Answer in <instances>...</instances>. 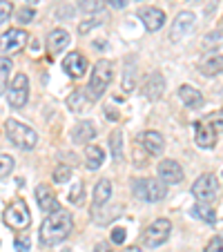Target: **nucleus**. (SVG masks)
Masks as SVG:
<instances>
[{
  "label": "nucleus",
  "mask_w": 223,
  "mask_h": 252,
  "mask_svg": "<svg viewBox=\"0 0 223 252\" xmlns=\"http://www.w3.org/2000/svg\"><path fill=\"white\" fill-rule=\"evenodd\" d=\"M112 199V181L109 179H100L94 188V201H92V214H96L100 208L109 203Z\"/></svg>",
  "instance_id": "nucleus-15"
},
{
  "label": "nucleus",
  "mask_w": 223,
  "mask_h": 252,
  "mask_svg": "<svg viewBox=\"0 0 223 252\" xmlns=\"http://www.w3.org/2000/svg\"><path fill=\"white\" fill-rule=\"evenodd\" d=\"M165 92V78L161 74H150L143 83V94H145L147 100H159Z\"/></svg>",
  "instance_id": "nucleus-18"
},
{
  "label": "nucleus",
  "mask_w": 223,
  "mask_h": 252,
  "mask_svg": "<svg viewBox=\"0 0 223 252\" xmlns=\"http://www.w3.org/2000/svg\"><path fill=\"white\" fill-rule=\"evenodd\" d=\"M96 136V127L92 121H81V123L74 125V129H71V141L74 143H90L92 138Z\"/></svg>",
  "instance_id": "nucleus-19"
},
{
  "label": "nucleus",
  "mask_w": 223,
  "mask_h": 252,
  "mask_svg": "<svg viewBox=\"0 0 223 252\" xmlns=\"http://www.w3.org/2000/svg\"><path fill=\"white\" fill-rule=\"evenodd\" d=\"M32 20H33V9L32 7H23V9L18 11V23L27 25V23H32Z\"/></svg>",
  "instance_id": "nucleus-36"
},
{
  "label": "nucleus",
  "mask_w": 223,
  "mask_h": 252,
  "mask_svg": "<svg viewBox=\"0 0 223 252\" xmlns=\"http://www.w3.org/2000/svg\"><path fill=\"white\" fill-rule=\"evenodd\" d=\"M208 123L214 127V132H217V129H223V110L219 112V114H210Z\"/></svg>",
  "instance_id": "nucleus-38"
},
{
  "label": "nucleus",
  "mask_w": 223,
  "mask_h": 252,
  "mask_svg": "<svg viewBox=\"0 0 223 252\" xmlns=\"http://www.w3.org/2000/svg\"><path fill=\"white\" fill-rule=\"evenodd\" d=\"M87 94L83 90H74L69 96H67V107H69V112H74V114H78V112H85L87 110Z\"/></svg>",
  "instance_id": "nucleus-24"
},
{
  "label": "nucleus",
  "mask_w": 223,
  "mask_h": 252,
  "mask_svg": "<svg viewBox=\"0 0 223 252\" xmlns=\"http://www.w3.org/2000/svg\"><path fill=\"white\" fill-rule=\"evenodd\" d=\"M179 98L183 100L188 107H201L203 105V94H201L196 87H192V85H181L179 87Z\"/></svg>",
  "instance_id": "nucleus-21"
},
{
  "label": "nucleus",
  "mask_w": 223,
  "mask_h": 252,
  "mask_svg": "<svg viewBox=\"0 0 223 252\" xmlns=\"http://www.w3.org/2000/svg\"><path fill=\"white\" fill-rule=\"evenodd\" d=\"M132 90H134V65L132 61H127L125 63V74H123V92L129 94Z\"/></svg>",
  "instance_id": "nucleus-29"
},
{
  "label": "nucleus",
  "mask_w": 223,
  "mask_h": 252,
  "mask_svg": "<svg viewBox=\"0 0 223 252\" xmlns=\"http://www.w3.org/2000/svg\"><path fill=\"white\" fill-rule=\"evenodd\" d=\"M194 138H196V145L203 150H212L214 143H217V132L214 127L208 123V121H196L194 123Z\"/></svg>",
  "instance_id": "nucleus-13"
},
{
  "label": "nucleus",
  "mask_w": 223,
  "mask_h": 252,
  "mask_svg": "<svg viewBox=\"0 0 223 252\" xmlns=\"http://www.w3.org/2000/svg\"><path fill=\"white\" fill-rule=\"evenodd\" d=\"M11 61L5 56H0V94H5L7 85H9V74H11Z\"/></svg>",
  "instance_id": "nucleus-27"
},
{
  "label": "nucleus",
  "mask_w": 223,
  "mask_h": 252,
  "mask_svg": "<svg viewBox=\"0 0 223 252\" xmlns=\"http://www.w3.org/2000/svg\"><path fill=\"white\" fill-rule=\"evenodd\" d=\"M14 246H16V252H29V248H32V241H29V237H18Z\"/></svg>",
  "instance_id": "nucleus-37"
},
{
  "label": "nucleus",
  "mask_w": 223,
  "mask_h": 252,
  "mask_svg": "<svg viewBox=\"0 0 223 252\" xmlns=\"http://www.w3.org/2000/svg\"><path fill=\"white\" fill-rule=\"evenodd\" d=\"M107 2H109V5H112V7H114V9H123V7L127 5L125 0H107Z\"/></svg>",
  "instance_id": "nucleus-42"
},
{
  "label": "nucleus",
  "mask_w": 223,
  "mask_h": 252,
  "mask_svg": "<svg viewBox=\"0 0 223 252\" xmlns=\"http://www.w3.org/2000/svg\"><path fill=\"white\" fill-rule=\"evenodd\" d=\"M5 134L11 141V145H16L18 150H33L38 143V134L33 132L29 125L20 123L16 119H7L5 121Z\"/></svg>",
  "instance_id": "nucleus-2"
},
{
  "label": "nucleus",
  "mask_w": 223,
  "mask_h": 252,
  "mask_svg": "<svg viewBox=\"0 0 223 252\" xmlns=\"http://www.w3.org/2000/svg\"><path fill=\"white\" fill-rule=\"evenodd\" d=\"M159 179L165 186H179L183 181V167L174 158H165V161L159 163Z\"/></svg>",
  "instance_id": "nucleus-10"
},
{
  "label": "nucleus",
  "mask_w": 223,
  "mask_h": 252,
  "mask_svg": "<svg viewBox=\"0 0 223 252\" xmlns=\"http://www.w3.org/2000/svg\"><path fill=\"white\" fill-rule=\"evenodd\" d=\"M109 239H112V243H116V246L125 243V230L123 228H114L112 230V234H109Z\"/></svg>",
  "instance_id": "nucleus-39"
},
{
  "label": "nucleus",
  "mask_w": 223,
  "mask_h": 252,
  "mask_svg": "<svg viewBox=\"0 0 223 252\" xmlns=\"http://www.w3.org/2000/svg\"><path fill=\"white\" fill-rule=\"evenodd\" d=\"M11 11H14V7H11L9 0H0V25L5 23V20H9Z\"/></svg>",
  "instance_id": "nucleus-34"
},
{
  "label": "nucleus",
  "mask_w": 223,
  "mask_h": 252,
  "mask_svg": "<svg viewBox=\"0 0 223 252\" xmlns=\"http://www.w3.org/2000/svg\"><path fill=\"white\" fill-rule=\"evenodd\" d=\"M83 196H85V188H83V181H81V183H76V186L71 188V192H69V203L78 205V203L83 201Z\"/></svg>",
  "instance_id": "nucleus-33"
},
{
  "label": "nucleus",
  "mask_w": 223,
  "mask_h": 252,
  "mask_svg": "<svg viewBox=\"0 0 223 252\" xmlns=\"http://www.w3.org/2000/svg\"><path fill=\"white\" fill-rule=\"evenodd\" d=\"M105 7V0H81V11L85 14H98Z\"/></svg>",
  "instance_id": "nucleus-32"
},
{
  "label": "nucleus",
  "mask_w": 223,
  "mask_h": 252,
  "mask_svg": "<svg viewBox=\"0 0 223 252\" xmlns=\"http://www.w3.org/2000/svg\"><path fill=\"white\" fill-rule=\"evenodd\" d=\"M67 45H69V33L65 29H54L47 36V49L52 54H61Z\"/></svg>",
  "instance_id": "nucleus-22"
},
{
  "label": "nucleus",
  "mask_w": 223,
  "mask_h": 252,
  "mask_svg": "<svg viewBox=\"0 0 223 252\" xmlns=\"http://www.w3.org/2000/svg\"><path fill=\"white\" fill-rule=\"evenodd\" d=\"M199 71L203 74V76H217V74H223V54H214V56H208L205 61H201Z\"/></svg>",
  "instance_id": "nucleus-20"
},
{
  "label": "nucleus",
  "mask_w": 223,
  "mask_h": 252,
  "mask_svg": "<svg viewBox=\"0 0 223 252\" xmlns=\"http://www.w3.org/2000/svg\"><path fill=\"white\" fill-rule=\"evenodd\" d=\"M71 214L65 210H56V212L47 214L40 225V243L43 246H56V243L65 241L71 232Z\"/></svg>",
  "instance_id": "nucleus-1"
},
{
  "label": "nucleus",
  "mask_w": 223,
  "mask_h": 252,
  "mask_svg": "<svg viewBox=\"0 0 223 252\" xmlns=\"http://www.w3.org/2000/svg\"><path fill=\"white\" fill-rule=\"evenodd\" d=\"M203 49H214V47H221L223 45V29H217V32H212V33H208L203 38Z\"/></svg>",
  "instance_id": "nucleus-28"
},
{
  "label": "nucleus",
  "mask_w": 223,
  "mask_h": 252,
  "mask_svg": "<svg viewBox=\"0 0 223 252\" xmlns=\"http://www.w3.org/2000/svg\"><path fill=\"white\" fill-rule=\"evenodd\" d=\"M132 190L138 199L147 201V203H157V201L165 199L167 194V186L161 179H138V181H134Z\"/></svg>",
  "instance_id": "nucleus-4"
},
{
  "label": "nucleus",
  "mask_w": 223,
  "mask_h": 252,
  "mask_svg": "<svg viewBox=\"0 0 223 252\" xmlns=\"http://www.w3.org/2000/svg\"><path fill=\"white\" fill-rule=\"evenodd\" d=\"M96 25H98V20H90V23L81 25V27H78V32H81V33H87V32H90L92 27H96Z\"/></svg>",
  "instance_id": "nucleus-40"
},
{
  "label": "nucleus",
  "mask_w": 223,
  "mask_h": 252,
  "mask_svg": "<svg viewBox=\"0 0 223 252\" xmlns=\"http://www.w3.org/2000/svg\"><path fill=\"white\" fill-rule=\"evenodd\" d=\"M217 192H219V181H217V176L214 174H201L194 181V186H192V194H194V199L205 201V203H212L214 196H217Z\"/></svg>",
  "instance_id": "nucleus-7"
},
{
  "label": "nucleus",
  "mask_w": 223,
  "mask_h": 252,
  "mask_svg": "<svg viewBox=\"0 0 223 252\" xmlns=\"http://www.w3.org/2000/svg\"><path fill=\"white\" fill-rule=\"evenodd\" d=\"M69 176H71V167L69 165H65V163H61V165H56L54 167V174H52V179L56 183H67L69 181Z\"/></svg>",
  "instance_id": "nucleus-30"
},
{
  "label": "nucleus",
  "mask_w": 223,
  "mask_h": 252,
  "mask_svg": "<svg viewBox=\"0 0 223 252\" xmlns=\"http://www.w3.org/2000/svg\"><path fill=\"white\" fill-rule=\"evenodd\" d=\"M190 2H196V0H190Z\"/></svg>",
  "instance_id": "nucleus-44"
},
{
  "label": "nucleus",
  "mask_w": 223,
  "mask_h": 252,
  "mask_svg": "<svg viewBox=\"0 0 223 252\" xmlns=\"http://www.w3.org/2000/svg\"><path fill=\"white\" fill-rule=\"evenodd\" d=\"M141 20L143 25H145L147 32H159V29L165 25V14H163L159 7H145V9H141Z\"/></svg>",
  "instance_id": "nucleus-16"
},
{
  "label": "nucleus",
  "mask_w": 223,
  "mask_h": 252,
  "mask_svg": "<svg viewBox=\"0 0 223 252\" xmlns=\"http://www.w3.org/2000/svg\"><path fill=\"white\" fill-rule=\"evenodd\" d=\"M114 78V65L107 61V58H100L98 63L94 65V71L90 76V85H87V92H90V98L98 100L100 96L105 94L107 85Z\"/></svg>",
  "instance_id": "nucleus-3"
},
{
  "label": "nucleus",
  "mask_w": 223,
  "mask_h": 252,
  "mask_svg": "<svg viewBox=\"0 0 223 252\" xmlns=\"http://www.w3.org/2000/svg\"><path fill=\"white\" fill-rule=\"evenodd\" d=\"M205 252H223V237H212Z\"/></svg>",
  "instance_id": "nucleus-35"
},
{
  "label": "nucleus",
  "mask_w": 223,
  "mask_h": 252,
  "mask_svg": "<svg viewBox=\"0 0 223 252\" xmlns=\"http://www.w3.org/2000/svg\"><path fill=\"white\" fill-rule=\"evenodd\" d=\"M63 69L69 74L71 78H81L87 71V58L81 52H71L63 58Z\"/></svg>",
  "instance_id": "nucleus-12"
},
{
  "label": "nucleus",
  "mask_w": 223,
  "mask_h": 252,
  "mask_svg": "<svg viewBox=\"0 0 223 252\" xmlns=\"http://www.w3.org/2000/svg\"><path fill=\"white\" fill-rule=\"evenodd\" d=\"M125 252H143V250H141V248H127Z\"/></svg>",
  "instance_id": "nucleus-43"
},
{
  "label": "nucleus",
  "mask_w": 223,
  "mask_h": 252,
  "mask_svg": "<svg viewBox=\"0 0 223 252\" xmlns=\"http://www.w3.org/2000/svg\"><path fill=\"white\" fill-rule=\"evenodd\" d=\"M85 161H87V170H98L105 163V152L100 145H87L85 148Z\"/></svg>",
  "instance_id": "nucleus-23"
},
{
  "label": "nucleus",
  "mask_w": 223,
  "mask_h": 252,
  "mask_svg": "<svg viewBox=\"0 0 223 252\" xmlns=\"http://www.w3.org/2000/svg\"><path fill=\"white\" fill-rule=\"evenodd\" d=\"M172 232V223L167 219H157L145 228V234H143V241H145L147 248H159L170 239Z\"/></svg>",
  "instance_id": "nucleus-6"
},
{
  "label": "nucleus",
  "mask_w": 223,
  "mask_h": 252,
  "mask_svg": "<svg viewBox=\"0 0 223 252\" xmlns=\"http://www.w3.org/2000/svg\"><path fill=\"white\" fill-rule=\"evenodd\" d=\"M27 45V33L23 29H9L0 36V52L2 54H18Z\"/></svg>",
  "instance_id": "nucleus-9"
},
{
  "label": "nucleus",
  "mask_w": 223,
  "mask_h": 252,
  "mask_svg": "<svg viewBox=\"0 0 223 252\" xmlns=\"http://www.w3.org/2000/svg\"><path fill=\"white\" fill-rule=\"evenodd\" d=\"M94 252H114V250H112V246H109V243H98V246H96L94 248Z\"/></svg>",
  "instance_id": "nucleus-41"
},
{
  "label": "nucleus",
  "mask_w": 223,
  "mask_h": 252,
  "mask_svg": "<svg viewBox=\"0 0 223 252\" xmlns=\"http://www.w3.org/2000/svg\"><path fill=\"white\" fill-rule=\"evenodd\" d=\"M192 214H194L196 219L205 221V223H217V212H214V210L210 208V203H205V201H199V203L192 208Z\"/></svg>",
  "instance_id": "nucleus-25"
},
{
  "label": "nucleus",
  "mask_w": 223,
  "mask_h": 252,
  "mask_svg": "<svg viewBox=\"0 0 223 252\" xmlns=\"http://www.w3.org/2000/svg\"><path fill=\"white\" fill-rule=\"evenodd\" d=\"M29 98V81L25 74H16L14 81H11L9 85V94H7V103L11 105V107H16V110H20L25 103H27Z\"/></svg>",
  "instance_id": "nucleus-8"
},
{
  "label": "nucleus",
  "mask_w": 223,
  "mask_h": 252,
  "mask_svg": "<svg viewBox=\"0 0 223 252\" xmlns=\"http://www.w3.org/2000/svg\"><path fill=\"white\" fill-rule=\"evenodd\" d=\"M36 201H38L40 210H43L45 214H52V212H56V210H61V203H58L56 194L52 192V188L49 186H38L36 188Z\"/></svg>",
  "instance_id": "nucleus-17"
},
{
  "label": "nucleus",
  "mask_w": 223,
  "mask_h": 252,
  "mask_svg": "<svg viewBox=\"0 0 223 252\" xmlns=\"http://www.w3.org/2000/svg\"><path fill=\"white\" fill-rule=\"evenodd\" d=\"M194 14L192 11H181L174 20H172V27H170V38L172 40H181L183 36H188V32H192L194 27Z\"/></svg>",
  "instance_id": "nucleus-11"
},
{
  "label": "nucleus",
  "mask_w": 223,
  "mask_h": 252,
  "mask_svg": "<svg viewBox=\"0 0 223 252\" xmlns=\"http://www.w3.org/2000/svg\"><path fill=\"white\" fill-rule=\"evenodd\" d=\"M14 165H16V161L9 154H0V179L9 176L11 172H14Z\"/></svg>",
  "instance_id": "nucleus-31"
},
{
  "label": "nucleus",
  "mask_w": 223,
  "mask_h": 252,
  "mask_svg": "<svg viewBox=\"0 0 223 252\" xmlns=\"http://www.w3.org/2000/svg\"><path fill=\"white\" fill-rule=\"evenodd\" d=\"M109 145H112V157H114L116 163H123V132L119 127L109 134Z\"/></svg>",
  "instance_id": "nucleus-26"
},
{
  "label": "nucleus",
  "mask_w": 223,
  "mask_h": 252,
  "mask_svg": "<svg viewBox=\"0 0 223 252\" xmlns=\"http://www.w3.org/2000/svg\"><path fill=\"white\" fill-rule=\"evenodd\" d=\"M5 223L14 230H25L32 223V214H29V208L23 199H16L14 203L5 210Z\"/></svg>",
  "instance_id": "nucleus-5"
},
{
  "label": "nucleus",
  "mask_w": 223,
  "mask_h": 252,
  "mask_svg": "<svg viewBox=\"0 0 223 252\" xmlns=\"http://www.w3.org/2000/svg\"><path fill=\"white\" fill-rule=\"evenodd\" d=\"M141 145L150 157H161L163 150H165V138H163L159 132H154V129H147V132H143V136H141Z\"/></svg>",
  "instance_id": "nucleus-14"
}]
</instances>
